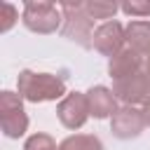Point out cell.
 I'll return each instance as SVG.
<instances>
[{
  "label": "cell",
  "mask_w": 150,
  "mask_h": 150,
  "mask_svg": "<svg viewBox=\"0 0 150 150\" xmlns=\"http://www.w3.org/2000/svg\"><path fill=\"white\" fill-rule=\"evenodd\" d=\"M16 89L23 101L30 103H45V101H56L63 98L66 91V80L61 75L52 73H35V70H21L16 77Z\"/></svg>",
  "instance_id": "1"
},
{
  "label": "cell",
  "mask_w": 150,
  "mask_h": 150,
  "mask_svg": "<svg viewBox=\"0 0 150 150\" xmlns=\"http://www.w3.org/2000/svg\"><path fill=\"white\" fill-rule=\"evenodd\" d=\"M61 14H63V26L61 33L70 42H77L84 49L94 47V19L84 12V2H61Z\"/></svg>",
  "instance_id": "2"
},
{
  "label": "cell",
  "mask_w": 150,
  "mask_h": 150,
  "mask_svg": "<svg viewBox=\"0 0 150 150\" xmlns=\"http://www.w3.org/2000/svg\"><path fill=\"white\" fill-rule=\"evenodd\" d=\"M21 21L28 30L40 33V35H52L63 26V14L61 7L49 2V0H30L23 5V14Z\"/></svg>",
  "instance_id": "3"
},
{
  "label": "cell",
  "mask_w": 150,
  "mask_h": 150,
  "mask_svg": "<svg viewBox=\"0 0 150 150\" xmlns=\"http://www.w3.org/2000/svg\"><path fill=\"white\" fill-rule=\"evenodd\" d=\"M0 127L7 138H21L28 129V115L19 91H0Z\"/></svg>",
  "instance_id": "4"
},
{
  "label": "cell",
  "mask_w": 150,
  "mask_h": 150,
  "mask_svg": "<svg viewBox=\"0 0 150 150\" xmlns=\"http://www.w3.org/2000/svg\"><path fill=\"white\" fill-rule=\"evenodd\" d=\"M56 117H59V122H61L66 129H70V131L82 129L84 122L91 117L87 94H82V91H70V94H66V96L59 101V105H56Z\"/></svg>",
  "instance_id": "5"
},
{
  "label": "cell",
  "mask_w": 150,
  "mask_h": 150,
  "mask_svg": "<svg viewBox=\"0 0 150 150\" xmlns=\"http://www.w3.org/2000/svg\"><path fill=\"white\" fill-rule=\"evenodd\" d=\"M145 117L143 110L136 105H120L115 110V115L110 117V131L115 138L129 141V138H138L145 129Z\"/></svg>",
  "instance_id": "6"
},
{
  "label": "cell",
  "mask_w": 150,
  "mask_h": 150,
  "mask_svg": "<svg viewBox=\"0 0 150 150\" xmlns=\"http://www.w3.org/2000/svg\"><path fill=\"white\" fill-rule=\"evenodd\" d=\"M112 94L117 101H122V105H143L150 98V77L145 75V70H141L124 80H115Z\"/></svg>",
  "instance_id": "7"
},
{
  "label": "cell",
  "mask_w": 150,
  "mask_h": 150,
  "mask_svg": "<svg viewBox=\"0 0 150 150\" xmlns=\"http://www.w3.org/2000/svg\"><path fill=\"white\" fill-rule=\"evenodd\" d=\"M124 28L120 21H103L101 26H96L94 33V49L108 59H112L117 52H122L127 47V38H124Z\"/></svg>",
  "instance_id": "8"
},
{
  "label": "cell",
  "mask_w": 150,
  "mask_h": 150,
  "mask_svg": "<svg viewBox=\"0 0 150 150\" xmlns=\"http://www.w3.org/2000/svg\"><path fill=\"white\" fill-rule=\"evenodd\" d=\"M143 63H145V59H143L141 54H136L134 49L124 47V49L117 52L112 59H108V75L112 77V82H115V80H124V77H129V75L141 73V70H143Z\"/></svg>",
  "instance_id": "9"
},
{
  "label": "cell",
  "mask_w": 150,
  "mask_h": 150,
  "mask_svg": "<svg viewBox=\"0 0 150 150\" xmlns=\"http://www.w3.org/2000/svg\"><path fill=\"white\" fill-rule=\"evenodd\" d=\"M87 101H89V112L91 117L96 120H105V117H112L115 110H117V98L112 94V89L103 87V84H96L87 91Z\"/></svg>",
  "instance_id": "10"
},
{
  "label": "cell",
  "mask_w": 150,
  "mask_h": 150,
  "mask_svg": "<svg viewBox=\"0 0 150 150\" xmlns=\"http://www.w3.org/2000/svg\"><path fill=\"white\" fill-rule=\"evenodd\" d=\"M124 38H127L129 49H134L143 59L150 56V21H145V19L129 21L127 28H124Z\"/></svg>",
  "instance_id": "11"
},
{
  "label": "cell",
  "mask_w": 150,
  "mask_h": 150,
  "mask_svg": "<svg viewBox=\"0 0 150 150\" xmlns=\"http://www.w3.org/2000/svg\"><path fill=\"white\" fill-rule=\"evenodd\" d=\"M59 150H103V143L94 134H75L59 143Z\"/></svg>",
  "instance_id": "12"
},
{
  "label": "cell",
  "mask_w": 150,
  "mask_h": 150,
  "mask_svg": "<svg viewBox=\"0 0 150 150\" xmlns=\"http://www.w3.org/2000/svg\"><path fill=\"white\" fill-rule=\"evenodd\" d=\"M120 5L115 2H103V0H87L84 2V12L96 21V19H105V21H112V16L117 14Z\"/></svg>",
  "instance_id": "13"
},
{
  "label": "cell",
  "mask_w": 150,
  "mask_h": 150,
  "mask_svg": "<svg viewBox=\"0 0 150 150\" xmlns=\"http://www.w3.org/2000/svg\"><path fill=\"white\" fill-rule=\"evenodd\" d=\"M23 150H59V145L49 134H33L26 138Z\"/></svg>",
  "instance_id": "14"
},
{
  "label": "cell",
  "mask_w": 150,
  "mask_h": 150,
  "mask_svg": "<svg viewBox=\"0 0 150 150\" xmlns=\"http://www.w3.org/2000/svg\"><path fill=\"white\" fill-rule=\"evenodd\" d=\"M120 9H122L127 16H134V19H148V16H150V0H131V2H122Z\"/></svg>",
  "instance_id": "15"
},
{
  "label": "cell",
  "mask_w": 150,
  "mask_h": 150,
  "mask_svg": "<svg viewBox=\"0 0 150 150\" xmlns=\"http://www.w3.org/2000/svg\"><path fill=\"white\" fill-rule=\"evenodd\" d=\"M2 21H0V33H7L14 23H16V19H19V12H16V7L12 5V2H2V16H0Z\"/></svg>",
  "instance_id": "16"
},
{
  "label": "cell",
  "mask_w": 150,
  "mask_h": 150,
  "mask_svg": "<svg viewBox=\"0 0 150 150\" xmlns=\"http://www.w3.org/2000/svg\"><path fill=\"white\" fill-rule=\"evenodd\" d=\"M141 110H143V117H145V124L150 127V98H148V101L143 103V108H141Z\"/></svg>",
  "instance_id": "17"
},
{
  "label": "cell",
  "mask_w": 150,
  "mask_h": 150,
  "mask_svg": "<svg viewBox=\"0 0 150 150\" xmlns=\"http://www.w3.org/2000/svg\"><path fill=\"white\" fill-rule=\"evenodd\" d=\"M145 75H148V77H150V56H148V59H145Z\"/></svg>",
  "instance_id": "18"
}]
</instances>
